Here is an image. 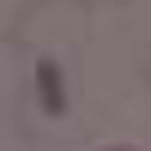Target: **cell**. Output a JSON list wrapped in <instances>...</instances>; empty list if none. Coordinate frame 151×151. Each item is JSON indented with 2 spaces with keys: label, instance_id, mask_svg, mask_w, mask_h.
Here are the masks:
<instances>
[{
  "label": "cell",
  "instance_id": "cell-2",
  "mask_svg": "<svg viewBox=\"0 0 151 151\" xmlns=\"http://www.w3.org/2000/svg\"><path fill=\"white\" fill-rule=\"evenodd\" d=\"M115 151H127V145H115Z\"/></svg>",
  "mask_w": 151,
  "mask_h": 151
},
{
  "label": "cell",
  "instance_id": "cell-1",
  "mask_svg": "<svg viewBox=\"0 0 151 151\" xmlns=\"http://www.w3.org/2000/svg\"><path fill=\"white\" fill-rule=\"evenodd\" d=\"M36 85H42L48 115H60V73H55V60H36Z\"/></svg>",
  "mask_w": 151,
  "mask_h": 151
}]
</instances>
